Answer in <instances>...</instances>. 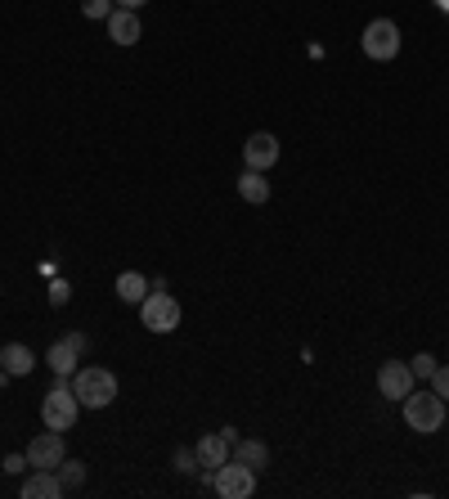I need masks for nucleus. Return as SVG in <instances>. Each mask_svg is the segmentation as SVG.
Segmentation results:
<instances>
[{"mask_svg":"<svg viewBox=\"0 0 449 499\" xmlns=\"http://www.w3.org/2000/svg\"><path fill=\"white\" fill-rule=\"evenodd\" d=\"M72 391H77L81 409H109L117 400V374H109L104 365H86L72 374Z\"/></svg>","mask_w":449,"mask_h":499,"instance_id":"nucleus-1","label":"nucleus"},{"mask_svg":"<svg viewBox=\"0 0 449 499\" xmlns=\"http://www.w3.org/2000/svg\"><path fill=\"white\" fill-rule=\"evenodd\" d=\"M449 418L445 400L436 396V391H409L405 396V423H409V432H423V437H432V432H441Z\"/></svg>","mask_w":449,"mask_h":499,"instance_id":"nucleus-2","label":"nucleus"},{"mask_svg":"<svg viewBox=\"0 0 449 499\" xmlns=\"http://www.w3.org/2000/svg\"><path fill=\"white\" fill-rule=\"evenodd\" d=\"M77 414H81V400H77V391L59 378V387H50L45 400H41V418H45V427L68 432V427L77 423Z\"/></svg>","mask_w":449,"mask_h":499,"instance_id":"nucleus-3","label":"nucleus"},{"mask_svg":"<svg viewBox=\"0 0 449 499\" xmlns=\"http://www.w3.org/2000/svg\"><path fill=\"white\" fill-rule=\"evenodd\" d=\"M212 486L221 499H252L256 495V468L238 464V459H224L221 468L212 473Z\"/></svg>","mask_w":449,"mask_h":499,"instance_id":"nucleus-4","label":"nucleus"},{"mask_svg":"<svg viewBox=\"0 0 449 499\" xmlns=\"http://www.w3.org/2000/svg\"><path fill=\"white\" fill-rule=\"evenodd\" d=\"M139 320L148 333H176L180 329V302L171 293H148L139 302Z\"/></svg>","mask_w":449,"mask_h":499,"instance_id":"nucleus-5","label":"nucleus"},{"mask_svg":"<svg viewBox=\"0 0 449 499\" xmlns=\"http://www.w3.org/2000/svg\"><path fill=\"white\" fill-rule=\"evenodd\" d=\"M359 45H364V54H368V59H377V63H391V59L400 54V27H396L391 18H373V23L364 27Z\"/></svg>","mask_w":449,"mask_h":499,"instance_id":"nucleus-6","label":"nucleus"},{"mask_svg":"<svg viewBox=\"0 0 449 499\" xmlns=\"http://www.w3.org/2000/svg\"><path fill=\"white\" fill-rule=\"evenodd\" d=\"M23 455H27L32 468H59V464H63V432H54V427L36 432V437L27 441Z\"/></svg>","mask_w":449,"mask_h":499,"instance_id":"nucleus-7","label":"nucleus"},{"mask_svg":"<svg viewBox=\"0 0 449 499\" xmlns=\"http://www.w3.org/2000/svg\"><path fill=\"white\" fill-rule=\"evenodd\" d=\"M414 387H418V378H414V369H409L405 360H387V365L377 369V391H382L387 400H405Z\"/></svg>","mask_w":449,"mask_h":499,"instance_id":"nucleus-8","label":"nucleus"},{"mask_svg":"<svg viewBox=\"0 0 449 499\" xmlns=\"http://www.w3.org/2000/svg\"><path fill=\"white\" fill-rule=\"evenodd\" d=\"M243 162H247V171H270V167L279 162V139H274L270 130L247 135V144H243Z\"/></svg>","mask_w":449,"mask_h":499,"instance_id":"nucleus-9","label":"nucleus"},{"mask_svg":"<svg viewBox=\"0 0 449 499\" xmlns=\"http://www.w3.org/2000/svg\"><path fill=\"white\" fill-rule=\"evenodd\" d=\"M229 450H234V441L224 437V432H207L198 446H194V455H198V468H207V473H216L224 459H229Z\"/></svg>","mask_w":449,"mask_h":499,"instance_id":"nucleus-10","label":"nucleus"},{"mask_svg":"<svg viewBox=\"0 0 449 499\" xmlns=\"http://www.w3.org/2000/svg\"><path fill=\"white\" fill-rule=\"evenodd\" d=\"M104 23H109V36L117 41V45H135V41H139V32H144L135 9H112Z\"/></svg>","mask_w":449,"mask_h":499,"instance_id":"nucleus-11","label":"nucleus"},{"mask_svg":"<svg viewBox=\"0 0 449 499\" xmlns=\"http://www.w3.org/2000/svg\"><path fill=\"white\" fill-rule=\"evenodd\" d=\"M0 369L9 378H27L36 369V356H32V347H23V342H9L5 351H0Z\"/></svg>","mask_w":449,"mask_h":499,"instance_id":"nucleus-12","label":"nucleus"},{"mask_svg":"<svg viewBox=\"0 0 449 499\" xmlns=\"http://www.w3.org/2000/svg\"><path fill=\"white\" fill-rule=\"evenodd\" d=\"M23 499H63V486H59L54 468H36V473L23 482Z\"/></svg>","mask_w":449,"mask_h":499,"instance_id":"nucleus-13","label":"nucleus"},{"mask_svg":"<svg viewBox=\"0 0 449 499\" xmlns=\"http://www.w3.org/2000/svg\"><path fill=\"white\" fill-rule=\"evenodd\" d=\"M77 360H81V351H77L68 338H59V342L50 347V356H45V365H50V369H54L59 378H72V374H77V369H81Z\"/></svg>","mask_w":449,"mask_h":499,"instance_id":"nucleus-14","label":"nucleus"},{"mask_svg":"<svg viewBox=\"0 0 449 499\" xmlns=\"http://www.w3.org/2000/svg\"><path fill=\"white\" fill-rule=\"evenodd\" d=\"M238 194H243V203H252V207L270 203V180H265V171H243Z\"/></svg>","mask_w":449,"mask_h":499,"instance_id":"nucleus-15","label":"nucleus"},{"mask_svg":"<svg viewBox=\"0 0 449 499\" xmlns=\"http://www.w3.org/2000/svg\"><path fill=\"white\" fill-rule=\"evenodd\" d=\"M229 459H238V464H247V468L261 473V468L270 464V450H265V441H243V437H238L234 450H229Z\"/></svg>","mask_w":449,"mask_h":499,"instance_id":"nucleus-16","label":"nucleus"},{"mask_svg":"<svg viewBox=\"0 0 449 499\" xmlns=\"http://www.w3.org/2000/svg\"><path fill=\"white\" fill-rule=\"evenodd\" d=\"M117 297H121V302H144V297H148V279H144L139 270L117 274Z\"/></svg>","mask_w":449,"mask_h":499,"instance_id":"nucleus-17","label":"nucleus"},{"mask_svg":"<svg viewBox=\"0 0 449 499\" xmlns=\"http://www.w3.org/2000/svg\"><path fill=\"white\" fill-rule=\"evenodd\" d=\"M54 477H59L63 495H72V491H81V486H86V464H81V459H63V464L54 468Z\"/></svg>","mask_w":449,"mask_h":499,"instance_id":"nucleus-18","label":"nucleus"},{"mask_svg":"<svg viewBox=\"0 0 449 499\" xmlns=\"http://www.w3.org/2000/svg\"><path fill=\"white\" fill-rule=\"evenodd\" d=\"M409 369H414V378H427V382H432V374H436L441 365H436V356H427V351H418V356L409 360Z\"/></svg>","mask_w":449,"mask_h":499,"instance_id":"nucleus-19","label":"nucleus"},{"mask_svg":"<svg viewBox=\"0 0 449 499\" xmlns=\"http://www.w3.org/2000/svg\"><path fill=\"white\" fill-rule=\"evenodd\" d=\"M68 297H72L68 279H50V306H68Z\"/></svg>","mask_w":449,"mask_h":499,"instance_id":"nucleus-20","label":"nucleus"},{"mask_svg":"<svg viewBox=\"0 0 449 499\" xmlns=\"http://www.w3.org/2000/svg\"><path fill=\"white\" fill-rule=\"evenodd\" d=\"M171 464H176V473H198V455H194V450H185V446L176 450V459H171Z\"/></svg>","mask_w":449,"mask_h":499,"instance_id":"nucleus-21","label":"nucleus"},{"mask_svg":"<svg viewBox=\"0 0 449 499\" xmlns=\"http://www.w3.org/2000/svg\"><path fill=\"white\" fill-rule=\"evenodd\" d=\"M432 391H436V396H441V400L449 405V365H445V369H436V374H432Z\"/></svg>","mask_w":449,"mask_h":499,"instance_id":"nucleus-22","label":"nucleus"},{"mask_svg":"<svg viewBox=\"0 0 449 499\" xmlns=\"http://www.w3.org/2000/svg\"><path fill=\"white\" fill-rule=\"evenodd\" d=\"M32 464H27V455H5V473L9 477H18V473H27Z\"/></svg>","mask_w":449,"mask_h":499,"instance_id":"nucleus-23","label":"nucleus"},{"mask_svg":"<svg viewBox=\"0 0 449 499\" xmlns=\"http://www.w3.org/2000/svg\"><path fill=\"white\" fill-rule=\"evenodd\" d=\"M112 0H86V18H109Z\"/></svg>","mask_w":449,"mask_h":499,"instance_id":"nucleus-24","label":"nucleus"},{"mask_svg":"<svg viewBox=\"0 0 449 499\" xmlns=\"http://www.w3.org/2000/svg\"><path fill=\"white\" fill-rule=\"evenodd\" d=\"M68 342H72V347H77V351H81V356H86V351H91V338H86V333H68Z\"/></svg>","mask_w":449,"mask_h":499,"instance_id":"nucleus-25","label":"nucleus"},{"mask_svg":"<svg viewBox=\"0 0 449 499\" xmlns=\"http://www.w3.org/2000/svg\"><path fill=\"white\" fill-rule=\"evenodd\" d=\"M139 5H148V0H117V9H139Z\"/></svg>","mask_w":449,"mask_h":499,"instance_id":"nucleus-26","label":"nucleus"},{"mask_svg":"<svg viewBox=\"0 0 449 499\" xmlns=\"http://www.w3.org/2000/svg\"><path fill=\"white\" fill-rule=\"evenodd\" d=\"M436 5H441V9H445V14H449V0H436Z\"/></svg>","mask_w":449,"mask_h":499,"instance_id":"nucleus-27","label":"nucleus"}]
</instances>
